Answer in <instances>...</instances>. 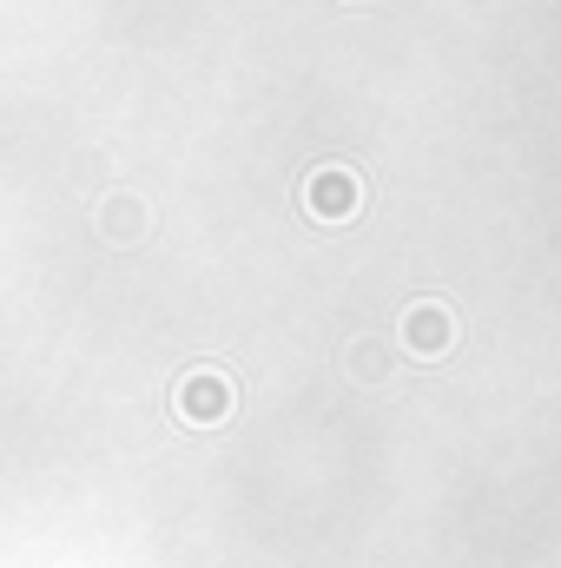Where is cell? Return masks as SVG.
Here are the masks:
<instances>
[{
  "mask_svg": "<svg viewBox=\"0 0 561 568\" xmlns=\"http://www.w3.org/2000/svg\"><path fill=\"white\" fill-rule=\"evenodd\" d=\"M178 417L198 429L225 424L232 417V377H218V371H192L185 384H178Z\"/></svg>",
  "mask_w": 561,
  "mask_h": 568,
  "instance_id": "cell-1",
  "label": "cell"
},
{
  "mask_svg": "<svg viewBox=\"0 0 561 568\" xmlns=\"http://www.w3.org/2000/svg\"><path fill=\"white\" fill-rule=\"evenodd\" d=\"M449 337H456V324H449V311H442V304H417V311L404 317V344H410L417 357H442V351H449Z\"/></svg>",
  "mask_w": 561,
  "mask_h": 568,
  "instance_id": "cell-2",
  "label": "cell"
},
{
  "mask_svg": "<svg viewBox=\"0 0 561 568\" xmlns=\"http://www.w3.org/2000/svg\"><path fill=\"white\" fill-rule=\"evenodd\" d=\"M304 199H310L317 219H350V212H357V179L330 165V172H317V179L304 185Z\"/></svg>",
  "mask_w": 561,
  "mask_h": 568,
  "instance_id": "cell-3",
  "label": "cell"
},
{
  "mask_svg": "<svg viewBox=\"0 0 561 568\" xmlns=\"http://www.w3.org/2000/svg\"><path fill=\"white\" fill-rule=\"evenodd\" d=\"M100 232H106V239H113V232H120V239H133V232H140V205H120V212H113V205H100Z\"/></svg>",
  "mask_w": 561,
  "mask_h": 568,
  "instance_id": "cell-4",
  "label": "cell"
}]
</instances>
